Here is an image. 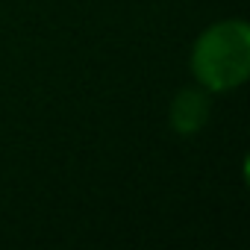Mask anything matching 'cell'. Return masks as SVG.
<instances>
[{"mask_svg":"<svg viewBox=\"0 0 250 250\" xmlns=\"http://www.w3.org/2000/svg\"><path fill=\"white\" fill-rule=\"evenodd\" d=\"M191 74L206 91H235L250 77V27L241 18L218 21L191 47Z\"/></svg>","mask_w":250,"mask_h":250,"instance_id":"6da1fadb","label":"cell"},{"mask_svg":"<svg viewBox=\"0 0 250 250\" xmlns=\"http://www.w3.org/2000/svg\"><path fill=\"white\" fill-rule=\"evenodd\" d=\"M209 94L206 88H197V85H188V88H180L171 100V130L177 136H194L200 133V127L209 121Z\"/></svg>","mask_w":250,"mask_h":250,"instance_id":"7a4b0ae2","label":"cell"}]
</instances>
